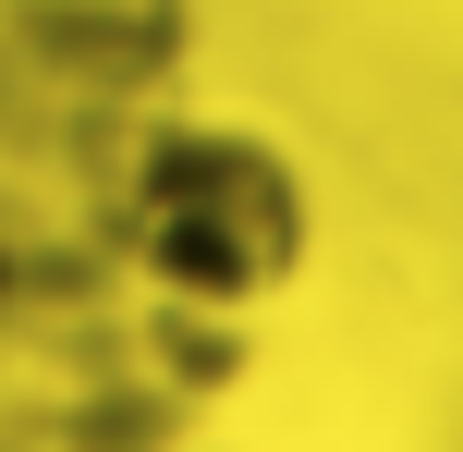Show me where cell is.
<instances>
[{"label": "cell", "mask_w": 463, "mask_h": 452, "mask_svg": "<svg viewBox=\"0 0 463 452\" xmlns=\"http://www.w3.org/2000/svg\"><path fill=\"white\" fill-rule=\"evenodd\" d=\"M122 245L159 293L184 306H269L305 269V184L269 135L244 122H184V135L146 147L135 196H122Z\"/></svg>", "instance_id": "6da1fadb"}, {"label": "cell", "mask_w": 463, "mask_h": 452, "mask_svg": "<svg viewBox=\"0 0 463 452\" xmlns=\"http://www.w3.org/2000/svg\"><path fill=\"white\" fill-rule=\"evenodd\" d=\"M0 306H13V245H0Z\"/></svg>", "instance_id": "7a4b0ae2"}]
</instances>
